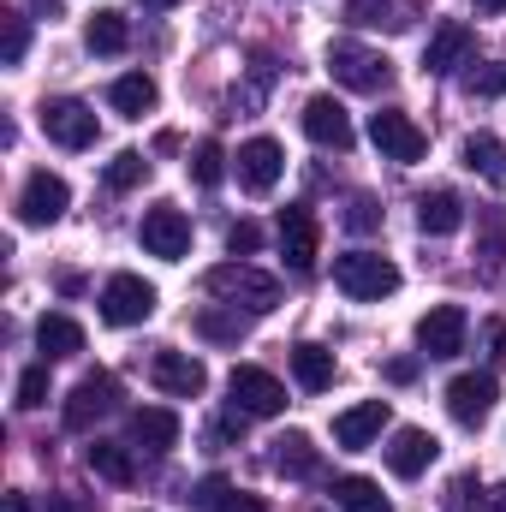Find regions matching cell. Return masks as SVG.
Instances as JSON below:
<instances>
[{
    "label": "cell",
    "instance_id": "1",
    "mask_svg": "<svg viewBox=\"0 0 506 512\" xmlns=\"http://www.w3.org/2000/svg\"><path fill=\"white\" fill-rule=\"evenodd\" d=\"M203 286H209V298H221L227 310H245V316H268L280 304V280L251 262H221V268H209Z\"/></svg>",
    "mask_w": 506,
    "mask_h": 512
},
{
    "label": "cell",
    "instance_id": "2",
    "mask_svg": "<svg viewBox=\"0 0 506 512\" xmlns=\"http://www.w3.org/2000/svg\"><path fill=\"white\" fill-rule=\"evenodd\" d=\"M334 286L346 298H358V304H376L387 292H399V268L376 251H346V256H334Z\"/></svg>",
    "mask_w": 506,
    "mask_h": 512
},
{
    "label": "cell",
    "instance_id": "3",
    "mask_svg": "<svg viewBox=\"0 0 506 512\" xmlns=\"http://www.w3.org/2000/svg\"><path fill=\"white\" fill-rule=\"evenodd\" d=\"M328 72H334L346 90H358V96H381V90L393 84V60L376 54V48H364V42H334V48H328Z\"/></svg>",
    "mask_w": 506,
    "mask_h": 512
},
{
    "label": "cell",
    "instance_id": "4",
    "mask_svg": "<svg viewBox=\"0 0 506 512\" xmlns=\"http://www.w3.org/2000/svg\"><path fill=\"white\" fill-rule=\"evenodd\" d=\"M370 143H376L387 161H399V167H411V161H423V155H429V131L417 126L411 114H399V108L370 114Z\"/></svg>",
    "mask_w": 506,
    "mask_h": 512
},
{
    "label": "cell",
    "instance_id": "5",
    "mask_svg": "<svg viewBox=\"0 0 506 512\" xmlns=\"http://www.w3.org/2000/svg\"><path fill=\"white\" fill-rule=\"evenodd\" d=\"M155 316V286L143 280V274H114L108 286H102V322L108 328H137V322H149Z\"/></svg>",
    "mask_w": 506,
    "mask_h": 512
},
{
    "label": "cell",
    "instance_id": "6",
    "mask_svg": "<svg viewBox=\"0 0 506 512\" xmlns=\"http://www.w3.org/2000/svg\"><path fill=\"white\" fill-rule=\"evenodd\" d=\"M66 203H72V185L42 167V173H30L24 191H18V221H24V227H54V221L66 215Z\"/></svg>",
    "mask_w": 506,
    "mask_h": 512
},
{
    "label": "cell",
    "instance_id": "7",
    "mask_svg": "<svg viewBox=\"0 0 506 512\" xmlns=\"http://www.w3.org/2000/svg\"><path fill=\"white\" fill-rule=\"evenodd\" d=\"M280 256H286L292 274H310L316 256H322V227H316V215H310L304 203L280 209Z\"/></svg>",
    "mask_w": 506,
    "mask_h": 512
},
{
    "label": "cell",
    "instance_id": "8",
    "mask_svg": "<svg viewBox=\"0 0 506 512\" xmlns=\"http://www.w3.org/2000/svg\"><path fill=\"white\" fill-rule=\"evenodd\" d=\"M114 405H120V382H114L108 370H96V376H84V382L72 387V399H66V411H60V417H66V429H78V435H84V429H96Z\"/></svg>",
    "mask_w": 506,
    "mask_h": 512
},
{
    "label": "cell",
    "instance_id": "9",
    "mask_svg": "<svg viewBox=\"0 0 506 512\" xmlns=\"http://www.w3.org/2000/svg\"><path fill=\"white\" fill-rule=\"evenodd\" d=\"M495 399H501V382H495L489 370H471V376H453V382H447V411H453V423H465V429L489 423Z\"/></svg>",
    "mask_w": 506,
    "mask_h": 512
},
{
    "label": "cell",
    "instance_id": "10",
    "mask_svg": "<svg viewBox=\"0 0 506 512\" xmlns=\"http://www.w3.org/2000/svg\"><path fill=\"white\" fill-rule=\"evenodd\" d=\"M233 167H239V185H245L251 197H268V191L280 185V173H286V149H280L274 137H251V143H239Z\"/></svg>",
    "mask_w": 506,
    "mask_h": 512
},
{
    "label": "cell",
    "instance_id": "11",
    "mask_svg": "<svg viewBox=\"0 0 506 512\" xmlns=\"http://www.w3.org/2000/svg\"><path fill=\"white\" fill-rule=\"evenodd\" d=\"M143 251L161 256V262H179V256L191 251V221H185V209H173V203H155L149 215H143Z\"/></svg>",
    "mask_w": 506,
    "mask_h": 512
},
{
    "label": "cell",
    "instance_id": "12",
    "mask_svg": "<svg viewBox=\"0 0 506 512\" xmlns=\"http://www.w3.org/2000/svg\"><path fill=\"white\" fill-rule=\"evenodd\" d=\"M227 393H233V405H239L245 417H280V411H286V387L274 382L268 370H256V364H239L233 382H227Z\"/></svg>",
    "mask_w": 506,
    "mask_h": 512
},
{
    "label": "cell",
    "instance_id": "13",
    "mask_svg": "<svg viewBox=\"0 0 506 512\" xmlns=\"http://www.w3.org/2000/svg\"><path fill=\"white\" fill-rule=\"evenodd\" d=\"M471 48H477L471 24H465V18H441L435 36H429V48H423V72H429V78H447V72H459V66L471 60Z\"/></svg>",
    "mask_w": 506,
    "mask_h": 512
},
{
    "label": "cell",
    "instance_id": "14",
    "mask_svg": "<svg viewBox=\"0 0 506 512\" xmlns=\"http://www.w3.org/2000/svg\"><path fill=\"white\" fill-rule=\"evenodd\" d=\"M465 310L459 304H435L423 322H417V346H423V358H459L465 352Z\"/></svg>",
    "mask_w": 506,
    "mask_h": 512
},
{
    "label": "cell",
    "instance_id": "15",
    "mask_svg": "<svg viewBox=\"0 0 506 512\" xmlns=\"http://www.w3.org/2000/svg\"><path fill=\"white\" fill-rule=\"evenodd\" d=\"M42 131H48L60 149H90V143H96V114H90L84 102L60 96V102H42Z\"/></svg>",
    "mask_w": 506,
    "mask_h": 512
},
{
    "label": "cell",
    "instance_id": "16",
    "mask_svg": "<svg viewBox=\"0 0 506 512\" xmlns=\"http://www.w3.org/2000/svg\"><path fill=\"white\" fill-rule=\"evenodd\" d=\"M298 120H304V137H310V143H322V149H334V155L352 149V120H346V108H340L334 96H310Z\"/></svg>",
    "mask_w": 506,
    "mask_h": 512
},
{
    "label": "cell",
    "instance_id": "17",
    "mask_svg": "<svg viewBox=\"0 0 506 512\" xmlns=\"http://www.w3.org/2000/svg\"><path fill=\"white\" fill-rule=\"evenodd\" d=\"M149 382L161 387L167 399H197V393L209 387V370H203V358H191V352H161V358L149 364Z\"/></svg>",
    "mask_w": 506,
    "mask_h": 512
},
{
    "label": "cell",
    "instance_id": "18",
    "mask_svg": "<svg viewBox=\"0 0 506 512\" xmlns=\"http://www.w3.org/2000/svg\"><path fill=\"white\" fill-rule=\"evenodd\" d=\"M435 453H441V441H435L429 429H393L387 471H393V477H423V471L435 465Z\"/></svg>",
    "mask_w": 506,
    "mask_h": 512
},
{
    "label": "cell",
    "instance_id": "19",
    "mask_svg": "<svg viewBox=\"0 0 506 512\" xmlns=\"http://www.w3.org/2000/svg\"><path fill=\"white\" fill-rule=\"evenodd\" d=\"M381 429H387V399H364V405H352V411L334 417V441H340L346 453H364Z\"/></svg>",
    "mask_w": 506,
    "mask_h": 512
},
{
    "label": "cell",
    "instance_id": "20",
    "mask_svg": "<svg viewBox=\"0 0 506 512\" xmlns=\"http://www.w3.org/2000/svg\"><path fill=\"white\" fill-rule=\"evenodd\" d=\"M459 161H465L471 173H483L495 191H506V143L495 131H471V137L459 143Z\"/></svg>",
    "mask_w": 506,
    "mask_h": 512
},
{
    "label": "cell",
    "instance_id": "21",
    "mask_svg": "<svg viewBox=\"0 0 506 512\" xmlns=\"http://www.w3.org/2000/svg\"><path fill=\"white\" fill-rule=\"evenodd\" d=\"M459 221H465V203H459V191H423L417 197V227L429 233V239H447V233H459Z\"/></svg>",
    "mask_w": 506,
    "mask_h": 512
},
{
    "label": "cell",
    "instance_id": "22",
    "mask_svg": "<svg viewBox=\"0 0 506 512\" xmlns=\"http://www.w3.org/2000/svg\"><path fill=\"white\" fill-rule=\"evenodd\" d=\"M179 441V417L167 411V405H143V411H131V447H143V453H167Z\"/></svg>",
    "mask_w": 506,
    "mask_h": 512
},
{
    "label": "cell",
    "instance_id": "23",
    "mask_svg": "<svg viewBox=\"0 0 506 512\" xmlns=\"http://www.w3.org/2000/svg\"><path fill=\"white\" fill-rule=\"evenodd\" d=\"M292 376H298V387L304 393H328L334 387V376H340V364H334V352L328 346H292Z\"/></svg>",
    "mask_w": 506,
    "mask_h": 512
},
{
    "label": "cell",
    "instance_id": "24",
    "mask_svg": "<svg viewBox=\"0 0 506 512\" xmlns=\"http://www.w3.org/2000/svg\"><path fill=\"white\" fill-rule=\"evenodd\" d=\"M316 465H322V453H316V441L304 429H286L274 441V471L280 477H316Z\"/></svg>",
    "mask_w": 506,
    "mask_h": 512
},
{
    "label": "cell",
    "instance_id": "25",
    "mask_svg": "<svg viewBox=\"0 0 506 512\" xmlns=\"http://www.w3.org/2000/svg\"><path fill=\"white\" fill-rule=\"evenodd\" d=\"M108 102H114V114H126V120H143V114L161 102V90H155V78H149V72H126V78H114Z\"/></svg>",
    "mask_w": 506,
    "mask_h": 512
},
{
    "label": "cell",
    "instance_id": "26",
    "mask_svg": "<svg viewBox=\"0 0 506 512\" xmlns=\"http://www.w3.org/2000/svg\"><path fill=\"white\" fill-rule=\"evenodd\" d=\"M84 42H90V54H126V48H131L126 12H114V6L90 12V24H84Z\"/></svg>",
    "mask_w": 506,
    "mask_h": 512
},
{
    "label": "cell",
    "instance_id": "27",
    "mask_svg": "<svg viewBox=\"0 0 506 512\" xmlns=\"http://www.w3.org/2000/svg\"><path fill=\"white\" fill-rule=\"evenodd\" d=\"M36 346H42L48 364H54V358H78V352H84V328H78L72 316H42V322H36Z\"/></svg>",
    "mask_w": 506,
    "mask_h": 512
},
{
    "label": "cell",
    "instance_id": "28",
    "mask_svg": "<svg viewBox=\"0 0 506 512\" xmlns=\"http://www.w3.org/2000/svg\"><path fill=\"white\" fill-rule=\"evenodd\" d=\"M84 465L102 477V483H137V465H131V447H120V441H90L84 447Z\"/></svg>",
    "mask_w": 506,
    "mask_h": 512
},
{
    "label": "cell",
    "instance_id": "29",
    "mask_svg": "<svg viewBox=\"0 0 506 512\" xmlns=\"http://www.w3.org/2000/svg\"><path fill=\"white\" fill-rule=\"evenodd\" d=\"M334 507L340 512H393L387 495H381V483H370V477H334Z\"/></svg>",
    "mask_w": 506,
    "mask_h": 512
},
{
    "label": "cell",
    "instance_id": "30",
    "mask_svg": "<svg viewBox=\"0 0 506 512\" xmlns=\"http://www.w3.org/2000/svg\"><path fill=\"white\" fill-rule=\"evenodd\" d=\"M447 512H506V483H495V489L483 495L477 477H453V489H447Z\"/></svg>",
    "mask_w": 506,
    "mask_h": 512
},
{
    "label": "cell",
    "instance_id": "31",
    "mask_svg": "<svg viewBox=\"0 0 506 512\" xmlns=\"http://www.w3.org/2000/svg\"><path fill=\"white\" fill-rule=\"evenodd\" d=\"M191 179H197L203 191H215V185L227 179V149H221L215 137H203V143L191 149Z\"/></svg>",
    "mask_w": 506,
    "mask_h": 512
},
{
    "label": "cell",
    "instance_id": "32",
    "mask_svg": "<svg viewBox=\"0 0 506 512\" xmlns=\"http://www.w3.org/2000/svg\"><path fill=\"white\" fill-rule=\"evenodd\" d=\"M465 96L471 102H501L506 96V60H483L465 72Z\"/></svg>",
    "mask_w": 506,
    "mask_h": 512
},
{
    "label": "cell",
    "instance_id": "33",
    "mask_svg": "<svg viewBox=\"0 0 506 512\" xmlns=\"http://www.w3.org/2000/svg\"><path fill=\"white\" fill-rule=\"evenodd\" d=\"M102 179H108V191H137V185L149 179V161H143L137 149H120V155L108 161V173H102Z\"/></svg>",
    "mask_w": 506,
    "mask_h": 512
},
{
    "label": "cell",
    "instance_id": "34",
    "mask_svg": "<svg viewBox=\"0 0 506 512\" xmlns=\"http://www.w3.org/2000/svg\"><path fill=\"white\" fill-rule=\"evenodd\" d=\"M24 48H30V24H24L18 12H0V60H6V66H18V60H24Z\"/></svg>",
    "mask_w": 506,
    "mask_h": 512
},
{
    "label": "cell",
    "instance_id": "35",
    "mask_svg": "<svg viewBox=\"0 0 506 512\" xmlns=\"http://www.w3.org/2000/svg\"><path fill=\"white\" fill-rule=\"evenodd\" d=\"M197 334H203V340H239V334H245V316H239V310H233V316L203 310V316H197Z\"/></svg>",
    "mask_w": 506,
    "mask_h": 512
},
{
    "label": "cell",
    "instance_id": "36",
    "mask_svg": "<svg viewBox=\"0 0 506 512\" xmlns=\"http://www.w3.org/2000/svg\"><path fill=\"white\" fill-rule=\"evenodd\" d=\"M36 405H48V364L18 376V411H36Z\"/></svg>",
    "mask_w": 506,
    "mask_h": 512
},
{
    "label": "cell",
    "instance_id": "37",
    "mask_svg": "<svg viewBox=\"0 0 506 512\" xmlns=\"http://www.w3.org/2000/svg\"><path fill=\"white\" fill-rule=\"evenodd\" d=\"M346 18L352 24H405V18H393V0H346Z\"/></svg>",
    "mask_w": 506,
    "mask_h": 512
},
{
    "label": "cell",
    "instance_id": "38",
    "mask_svg": "<svg viewBox=\"0 0 506 512\" xmlns=\"http://www.w3.org/2000/svg\"><path fill=\"white\" fill-rule=\"evenodd\" d=\"M346 227H352V233H376V227H381L376 197H352V209H346Z\"/></svg>",
    "mask_w": 506,
    "mask_h": 512
},
{
    "label": "cell",
    "instance_id": "39",
    "mask_svg": "<svg viewBox=\"0 0 506 512\" xmlns=\"http://www.w3.org/2000/svg\"><path fill=\"white\" fill-rule=\"evenodd\" d=\"M256 245H262V227H256V221H239V227L227 233V251L239 256V262H245V256L256 251Z\"/></svg>",
    "mask_w": 506,
    "mask_h": 512
},
{
    "label": "cell",
    "instance_id": "40",
    "mask_svg": "<svg viewBox=\"0 0 506 512\" xmlns=\"http://www.w3.org/2000/svg\"><path fill=\"white\" fill-rule=\"evenodd\" d=\"M227 495H233V489H227V477H209V483H203V489H197V495H191V501H197V507H221V501H227Z\"/></svg>",
    "mask_w": 506,
    "mask_h": 512
},
{
    "label": "cell",
    "instance_id": "41",
    "mask_svg": "<svg viewBox=\"0 0 506 512\" xmlns=\"http://www.w3.org/2000/svg\"><path fill=\"white\" fill-rule=\"evenodd\" d=\"M387 382H417V358H393V364H387Z\"/></svg>",
    "mask_w": 506,
    "mask_h": 512
},
{
    "label": "cell",
    "instance_id": "42",
    "mask_svg": "<svg viewBox=\"0 0 506 512\" xmlns=\"http://www.w3.org/2000/svg\"><path fill=\"white\" fill-rule=\"evenodd\" d=\"M215 512H268V507H262L256 495H227V501H221Z\"/></svg>",
    "mask_w": 506,
    "mask_h": 512
},
{
    "label": "cell",
    "instance_id": "43",
    "mask_svg": "<svg viewBox=\"0 0 506 512\" xmlns=\"http://www.w3.org/2000/svg\"><path fill=\"white\" fill-rule=\"evenodd\" d=\"M489 346H495V358H506V322H489Z\"/></svg>",
    "mask_w": 506,
    "mask_h": 512
},
{
    "label": "cell",
    "instance_id": "44",
    "mask_svg": "<svg viewBox=\"0 0 506 512\" xmlns=\"http://www.w3.org/2000/svg\"><path fill=\"white\" fill-rule=\"evenodd\" d=\"M30 6H36L42 18H60V12H66V0H30Z\"/></svg>",
    "mask_w": 506,
    "mask_h": 512
},
{
    "label": "cell",
    "instance_id": "45",
    "mask_svg": "<svg viewBox=\"0 0 506 512\" xmlns=\"http://www.w3.org/2000/svg\"><path fill=\"white\" fill-rule=\"evenodd\" d=\"M477 12H489V18H495V12H506V0H477Z\"/></svg>",
    "mask_w": 506,
    "mask_h": 512
},
{
    "label": "cell",
    "instance_id": "46",
    "mask_svg": "<svg viewBox=\"0 0 506 512\" xmlns=\"http://www.w3.org/2000/svg\"><path fill=\"white\" fill-rule=\"evenodd\" d=\"M6 512H30V501L24 495H6Z\"/></svg>",
    "mask_w": 506,
    "mask_h": 512
},
{
    "label": "cell",
    "instance_id": "47",
    "mask_svg": "<svg viewBox=\"0 0 506 512\" xmlns=\"http://www.w3.org/2000/svg\"><path fill=\"white\" fill-rule=\"evenodd\" d=\"M143 6H149V12H167V6H179V0H143Z\"/></svg>",
    "mask_w": 506,
    "mask_h": 512
}]
</instances>
